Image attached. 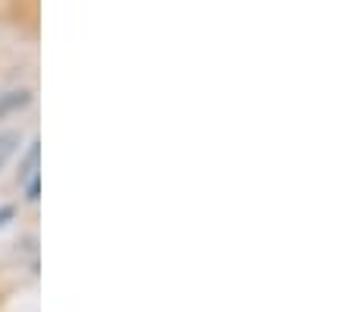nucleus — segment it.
<instances>
[{"label":"nucleus","instance_id":"obj_1","mask_svg":"<svg viewBox=\"0 0 353 312\" xmlns=\"http://www.w3.org/2000/svg\"><path fill=\"white\" fill-rule=\"evenodd\" d=\"M19 180H22V186H26V196L35 202L38 199V142H32L29 155H26V161H22Z\"/></svg>","mask_w":353,"mask_h":312}]
</instances>
